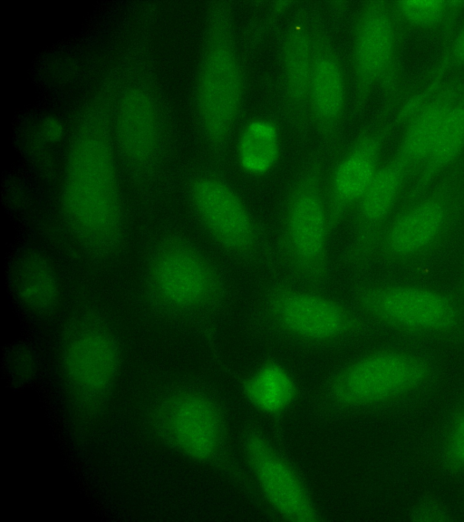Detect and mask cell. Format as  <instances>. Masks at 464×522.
<instances>
[{"label":"cell","mask_w":464,"mask_h":522,"mask_svg":"<svg viewBox=\"0 0 464 522\" xmlns=\"http://www.w3.org/2000/svg\"><path fill=\"white\" fill-rule=\"evenodd\" d=\"M354 299L368 318L411 336L450 337L458 334L464 324L459 295L432 287L368 284L355 291Z\"/></svg>","instance_id":"5"},{"label":"cell","mask_w":464,"mask_h":522,"mask_svg":"<svg viewBox=\"0 0 464 522\" xmlns=\"http://www.w3.org/2000/svg\"><path fill=\"white\" fill-rule=\"evenodd\" d=\"M404 28L391 1L364 2L357 14L352 45V72L356 108L378 91L388 102L398 100Z\"/></svg>","instance_id":"7"},{"label":"cell","mask_w":464,"mask_h":522,"mask_svg":"<svg viewBox=\"0 0 464 522\" xmlns=\"http://www.w3.org/2000/svg\"><path fill=\"white\" fill-rule=\"evenodd\" d=\"M323 166L314 163L291 188L283 213L281 250L288 269L312 285L323 283L329 268L330 222Z\"/></svg>","instance_id":"6"},{"label":"cell","mask_w":464,"mask_h":522,"mask_svg":"<svg viewBox=\"0 0 464 522\" xmlns=\"http://www.w3.org/2000/svg\"><path fill=\"white\" fill-rule=\"evenodd\" d=\"M313 64L314 25L307 16L302 14L288 28L282 44L285 101L291 113L299 120L307 113Z\"/></svg>","instance_id":"19"},{"label":"cell","mask_w":464,"mask_h":522,"mask_svg":"<svg viewBox=\"0 0 464 522\" xmlns=\"http://www.w3.org/2000/svg\"><path fill=\"white\" fill-rule=\"evenodd\" d=\"M411 181V171L394 154L382 162L352 212L353 232L347 258L353 266L362 267L374 260L378 240Z\"/></svg>","instance_id":"13"},{"label":"cell","mask_w":464,"mask_h":522,"mask_svg":"<svg viewBox=\"0 0 464 522\" xmlns=\"http://www.w3.org/2000/svg\"><path fill=\"white\" fill-rule=\"evenodd\" d=\"M244 449L261 494L277 514L292 521L316 520V510L299 475L266 438L249 435Z\"/></svg>","instance_id":"15"},{"label":"cell","mask_w":464,"mask_h":522,"mask_svg":"<svg viewBox=\"0 0 464 522\" xmlns=\"http://www.w3.org/2000/svg\"><path fill=\"white\" fill-rule=\"evenodd\" d=\"M122 353L107 322L82 315L66 327L60 343L59 368L73 411L82 418L97 414L120 378Z\"/></svg>","instance_id":"3"},{"label":"cell","mask_w":464,"mask_h":522,"mask_svg":"<svg viewBox=\"0 0 464 522\" xmlns=\"http://www.w3.org/2000/svg\"><path fill=\"white\" fill-rule=\"evenodd\" d=\"M415 519L423 521H442L447 519V512L437 503L427 502L415 511Z\"/></svg>","instance_id":"27"},{"label":"cell","mask_w":464,"mask_h":522,"mask_svg":"<svg viewBox=\"0 0 464 522\" xmlns=\"http://www.w3.org/2000/svg\"><path fill=\"white\" fill-rule=\"evenodd\" d=\"M153 426L169 449L193 461L214 459L224 443L225 421L218 405L194 389L167 392L154 409Z\"/></svg>","instance_id":"10"},{"label":"cell","mask_w":464,"mask_h":522,"mask_svg":"<svg viewBox=\"0 0 464 522\" xmlns=\"http://www.w3.org/2000/svg\"><path fill=\"white\" fill-rule=\"evenodd\" d=\"M192 208L208 234L224 249L239 256L253 254L259 229L237 191L213 174L195 178L189 187Z\"/></svg>","instance_id":"12"},{"label":"cell","mask_w":464,"mask_h":522,"mask_svg":"<svg viewBox=\"0 0 464 522\" xmlns=\"http://www.w3.org/2000/svg\"><path fill=\"white\" fill-rule=\"evenodd\" d=\"M62 208L74 239L99 257L117 254L127 233L126 212L115 150L101 127L74 139L64 165Z\"/></svg>","instance_id":"1"},{"label":"cell","mask_w":464,"mask_h":522,"mask_svg":"<svg viewBox=\"0 0 464 522\" xmlns=\"http://www.w3.org/2000/svg\"><path fill=\"white\" fill-rule=\"evenodd\" d=\"M147 282L152 295L174 312L201 310L218 303L224 294L219 272L193 244L168 237L152 249L147 263Z\"/></svg>","instance_id":"8"},{"label":"cell","mask_w":464,"mask_h":522,"mask_svg":"<svg viewBox=\"0 0 464 522\" xmlns=\"http://www.w3.org/2000/svg\"><path fill=\"white\" fill-rule=\"evenodd\" d=\"M458 294L459 295L460 300H461L463 307H464V273H463V278H462V282H461L460 290Z\"/></svg>","instance_id":"28"},{"label":"cell","mask_w":464,"mask_h":522,"mask_svg":"<svg viewBox=\"0 0 464 522\" xmlns=\"http://www.w3.org/2000/svg\"><path fill=\"white\" fill-rule=\"evenodd\" d=\"M280 154V138L276 126L267 119L247 122L241 131L237 148V162L242 171L252 177L268 174Z\"/></svg>","instance_id":"24"},{"label":"cell","mask_w":464,"mask_h":522,"mask_svg":"<svg viewBox=\"0 0 464 522\" xmlns=\"http://www.w3.org/2000/svg\"><path fill=\"white\" fill-rule=\"evenodd\" d=\"M246 394L256 409L275 415L285 411L292 404L295 384L285 367L268 362L251 374L246 383Z\"/></svg>","instance_id":"25"},{"label":"cell","mask_w":464,"mask_h":522,"mask_svg":"<svg viewBox=\"0 0 464 522\" xmlns=\"http://www.w3.org/2000/svg\"><path fill=\"white\" fill-rule=\"evenodd\" d=\"M464 218V157L418 198L398 209L384 227L374 259L403 267L430 260Z\"/></svg>","instance_id":"2"},{"label":"cell","mask_w":464,"mask_h":522,"mask_svg":"<svg viewBox=\"0 0 464 522\" xmlns=\"http://www.w3.org/2000/svg\"><path fill=\"white\" fill-rule=\"evenodd\" d=\"M158 109L150 93L141 89L130 90L120 101L115 139L120 152L134 167L147 168L159 156L162 127Z\"/></svg>","instance_id":"17"},{"label":"cell","mask_w":464,"mask_h":522,"mask_svg":"<svg viewBox=\"0 0 464 522\" xmlns=\"http://www.w3.org/2000/svg\"><path fill=\"white\" fill-rule=\"evenodd\" d=\"M404 29L450 36L463 21L464 1H391Z\"/></svg>","instance_id":"23"},{"label":"cell","mask_w":464,"mask_h":522,"mask_svg":"<svg viewBox=\"0 0 464 522\" xmlns=\"http://www.w3.org/2000/svg\"><path fill=\"white\" fill-rule=\"evenodd\" d=\"M464 76V19L448 37L441 53L414 88L396 104V119L408 117L442 83Z\"/></svg>","instance_id":"22"},{"label":"cell","mask_w":464,"mask_h":522,"mask_svg":"<svg viewBox=\"0 0 464 522\" xmlns=\"http://www.w3.org/2000/svg\"><path fill=\"white\" fill-rule=\"evenodd\" d=\"M387 116L383 113L363 130L332 171L326 199L333 230L353 212L382 164V156L392 124Z\"/></svg>","instance_id":"14"},{"label":"cell","mask_w":464,"mask_h":522,"mask_svg":"<svg viewBox=\"0 0 464 522\" xmlns=\"http://www.w3.org/2000/svg\"><path fill=\"white\" fill-rule=\"evenodd\" d=\"M10 277L14 297L27 311L44 314L58 304L59 277L53 265L42 253L22 254L14 262Z\"/></svg>","instance_id":"21"},{"label":"cell","mask_w":464,"mask_h":522,"mask_svg":"<svg viewBox=\"0 0 464 522\" xmlns=\"http://www.w3.org/2000/svg\"><path fill=\"white\" fill-rule=\"evenodd\" d=\"M429 377V366L420 356L404 350L383 349L346 365L334 378L332 391L344 405L371 406L411 394Z\"/></svg>","instance_id":"9"},{"label":"cell","mask_w":464,"mask_h":522,"mask_svg":"<svg viewBox=\"0 0 464 522\" xmlns=\"http://www.w3.org/2000/svg\"><path fill=\"white\" fill-rule=\"evenodd\" d=\"M243 96V70L231 14L219 3L209 14L196 84L198 120L202 135L211 147L218 149L226 144L238 117Z\"/></svg>","instance_id":"4"},{"label":"cell","mask_w":464,"mask_h":522,"mask_svg":"<svg viewBox=\"0 0 464 522\" xmlns=\"http://www.w3.org/2000/svg\"><path fill=\"white\" fill-rule=\"evenodd\" d=\"M445 462L453 469H464V408L451 422L443 443Z\"/></svg>","instance_id":"26"},{"label":"cell","mask_w":464,"mask_h":522,"mask_svg":"<svg viewBox=\"0 0 464 522\" xmlns=\"http://www.w3.org/2000/svg\"><path fill=\"white\" fill-rule=\"evenodd\" d=\"M463 157L464 90L449 111L429 157L411 181L398 209L418 198Z\"/></svg>","instance_id":"20"},{"label":"cell","mask_w":464,"mask_h":522,"mask_svg":"<svg viewBox=\"0 0 464 522\" xmlns=\"http://www.w3.org/2000/svg\"><path fill=\"white\" fill-rule=\"evenodd\" d=\"M266 309L281 330L309 343L333 342L362 325L358 316L338 300L288 285H279L269 291Z\"/></svg>","instance_id":"11"},{"label":"cell","mask_w":464,"mask_h":522,"mask_svg":"<svg viewBox=\"0 0 464 522\" xmlns=\"http://www.w3.org/2000/svg\"><path fill=\"white\" fill-rule=\"evenodd\" d=\"M463 90L464 76L450 79L403 122L393 154L409 169L411 181L429 157L449 111Z\"/></svg>","instance_id":"18"},{"label":"cell","mask_w":464,"mask_h":522,"mask_svg":"<svg viewBox=\"0 0 464 522\" xmlns=\"http://www.w3.org/2000/svg\"><path fill=\"white\" fill-rule=\"evenodd\" d=\"M346 102L343 66L328 34L314 25V64L307 112L317 130L334 140L342 126Z\"/></svg>","instance_id":"16"}]
</instances>
